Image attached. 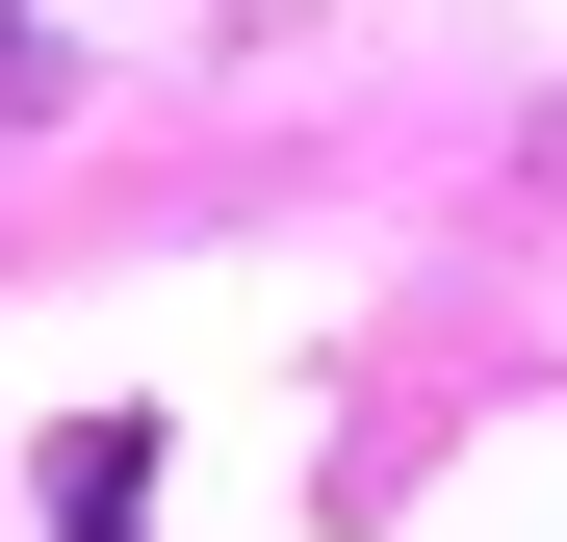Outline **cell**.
<instances>
[{"label": "cell", "instance_id": "6da1fadb", "mask_svg": "<svg viewBox=\"0 0 567 542\" xmlns=\"http://www.w3.org/2000/svg\"><path fill=\"white\" fill-rule=\"evenodd\" d=\"M78 542H130V439H78Z\"/></svg>", "mask_w": 567, "mask_h": 542}]
</instances>
